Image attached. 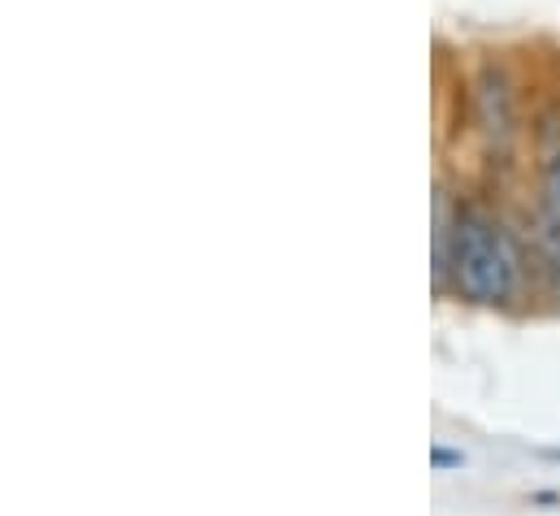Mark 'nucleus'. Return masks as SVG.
Segmentation results:
<instances>
[{
	"label": "nucleus",
	"instance_id": "obj_1",
	"mask_svg": "<svg viewBox=\"0 0 560 516\" xmlns=\"http://www.w3.org/2000/svg\"><path fill=\"white\" fill-rule=\"evenodd\" d=\"M530 253L513 239V231L487 213L482 204H447L439 200L434 218V282L439 291L452 286L465 304L504 308L526 273Z\"/></svg>",
	"mask_w": 560,
	"mask_h": 516
},
{
	"label": "nucleus",
	"instance_id": "obj_2",
	"mask_svg": "<svg viewBox=\"0 0 560 516\" xmlns=\"http://www.w3.org/2000/svg\"><path fill=\"white\" fill-rule=\"evenodd\" d=\"M474 118H478V130L487 134V143L504 148L513 139L517 109H513V87H509L504 70H495V66L478 70V79H474Z\"/></svg>",
	"mask_w": 560,
	"mask_h": 516
},
{
	"label": "nucleus",
	"instance_id": "obj_3",
	"mask_svg": "<svg viewBox=\"0 0 560 516\" xmlns=\"http://www.w3.org/2000/svg\"><path fill=\"white\" fill-rule=\"evenodd\" d=\"M526 253H530V265H535V273H539L544 295L560 308V222L544 204H539V213H535V231H530Z\"/></svg>",
	"mask_w": 560,
	"mask_h": 516
},
{
	"label": "nucleus",
	"instance_id": "obj_4",
	"mask_svg": "<svg viewBox=\"0 0 560 516\" xmlns=\"http://www.w3.org/2000/svg\"><path fill=\"white\" fill-rule=\"evenodd\" d=\"M539 178H544V200H539V204L560 222V152H552V156L544 161V174H539Z\"/></svg>",
	"mask_w": 560,
	"mask_h": 516
},
{
	"label": "nucleus",
	"instance_id": "obj_5",
	"mask_svg": "<svg viewBox=\"0 0 560 516\" xmlns=\"http://www.w3.org/2000/svg\"><path fill=\"white\" fill-rule=\"evenodd\" d=\"M430 465H434V469H460L465 456H460V452H443V447H434V452H430Z\"/></svg>",
	"mask_w": 560,
	"mask_h": 516
},
{
	"label": "nucleus",
	"instance_id": "obj_6",
	"mask_svg": "<svg viewBox=\"0 0 560 516\" xmlns=\"http://www.w3.org/2000/svg\"><path fill=\"white\" fill-rule=\"evenodd\" d=\"M544 456H548V460H560V452H544Z\"/></svg>",
	"mask_w": 560,
	"mask_h": 516
}]
</instances>
